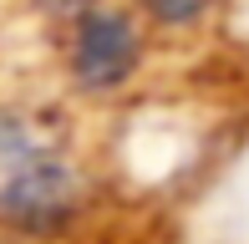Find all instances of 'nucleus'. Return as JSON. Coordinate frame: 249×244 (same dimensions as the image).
<instances>
[{"instance_id": "f03ea898", "label": "nucleus", "mask_w": 249, "mask_h": 244, "mask_svg": "<svg viewBox=\"0 0 249 244\" xmlns=\"http://www.w3.org/2000/svg\"><path fill=\"white\" fill-rule=\"evenodd\" d=\"M142 61L138 20L117 5H87L71 16V76L82 92H112Z\"/></svg>"}, {"instance_id": "7ed1b4c3", "label": "nucleus", "mask_w": 249, "mask_h": 244, "mask_svg": "<svg viewBox=\"0 0 249 244\" xmlns=\"http://www.w3.org/2000/svg\"><path fill=\"white\" fill-rule=\"evenodd\" d=\"M142 10L158 26H188V20L203 16V0H142Z\"/></svg>"}, {"instance_id": "f257e3e1", "label": "nucleus", "mask_w": 249, "mask_h": 244, "mask_svg": "<svg viewBox=\"0 0 249 244\" xmlns=\"http://www.w3.org/2000/svg\"><path fill=\"white\" fill-rule=\"evenodd\" d=\"M76 204H82V183L61 158L20 153L0 173V229H10V234L26 239L61 234L76 219Z\"/></svg>"}, {"instance_id": "20e7f679", "label": "nucleus", "mask_w": 249, "mask_h": 244, "mask_svg": "<svg viewBox=\"0 0 249 244\" xmlns=\"http://www.w3.org/2000/svg\"><path fill=\"white\" fill-rule=\"evenodd\" d=\"M36 5L46 10V16H61V20H66V16H82L87 0H36Z\"/></svg>"}]
</instances>
